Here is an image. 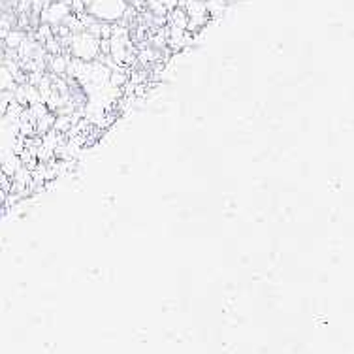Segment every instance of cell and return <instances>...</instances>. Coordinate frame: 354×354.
Segmentation results:
<instances>
[{
  "instance_id": "1",
  "label": "cell",
  "mask_w": 354,
  "mask_h": 354,
  "mask_svg": "<svg viewBox=\"0 0 354 354\" xmlns=\"http://www.w3.org/2000/svg\"><path fill=\"white\" fill-rule=\"evenodd\" d=\"M129 10V0H93L85 12L100 23H117Z\"/></svg>"
},
{
  "instance_id": "2",
  "label": "cell",
  "mask_w": 354,
  "mask_h": 354,
  "mask_svg": "<svg viewBox=\"0 0 354 354\" xmlns=\"http://www.w3.org/2000/svg\"><path fill=\"white\" fill-rule=\"evenodd\" d=\"M70 46H72V53L80 57L83 61H93L96 55L100 53V38L91 35L88 30H80L68 38Z\"/></svg>"
},
{
  "instance_id": "3",
  "label": "cell",
  "mask_w": 354,
  "mask_h": 354,
  "mask_svg": "<svg viewBox=\"0 0 354 354\" xmlns=\"http://www.w3.org/2000/svg\"><path fill=\"white\" fill-rule=\"evenodd\" d=\"M183 10L187 14V32H198L205 27V23L209 19V12L205 6V0H185Z\"/></svg>"
},
{
  "instance_id": "4",
  "label": "cell",
  "mask_w": 354,
  "mask_h": 354,
  "mask_svg": "<svg viewBox=\"0 0 354 354\" xmlns=\"http://www.w3.org/2000/svg\"><path fill=\"white\" fill-rule=\"evenodd\" d=\"M70 15V6L68 0H55L48 6V10L44 12V19L49 21L51 27H57L61 25L62 21L66 19Z\"/></svg>"
},
{
  "instance_id": "5",
  "label": "cell",
  "mask_w": 354,
  "mask_h": 354,
  "mask_svg": "<svg viewBox=\"0 0 354 354\" xmlns=\"http://www.w3.org/2000/svg\"><path fill=\"white\" fill-rule=\"evenodd\" d=\"M51 68H53L57 74H61L62 70L68 68V62H66V59H62L61 55H57V57H55L53 64H51Z\"/></svg>"
},
{
  "instance_id": "6",
  "label": "cell",
  "mask_w": 354,
  "mask_h": 354,
  "mask_svg": "<svg viewBox=\"0 0 354 354\" xmlns=\"http://www.w3.org/2000/svg\"><path fill=\"white\" fill-rule=\"evenodd\" d=\"M124 82H127V75L121 74L119 70H115V72L111 74V85H113V87H121V85H124Z\"/></svg>"
},
{
  "instance_id": "7",
  "label": "cell",
  "mask_w": 354,
  "mask_h": 354,
  "mask_svg": "<svg viewBox=\"0 0 354 354\" xmlns=\"http://www.w3.org/2000/svg\"><path fill=\"white\" fill-rule=\"evenodd\" d=\"M157 2H160V4H162V6L166 8L168 12H170L171 8L177 6V2H179V0H157Z\"/></svg>"
}]
</instances>
